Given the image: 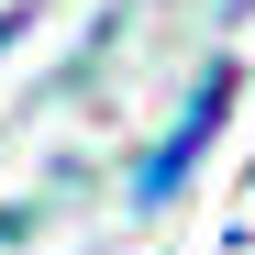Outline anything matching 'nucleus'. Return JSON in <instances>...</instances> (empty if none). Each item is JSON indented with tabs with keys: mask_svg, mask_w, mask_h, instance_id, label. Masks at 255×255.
I'll return each mask as SVG.
<instances>
[{
	"mask_svg": "<svg viewBox=\"0 0 255 255\" xmlns=\"http://www.w3.org/2000/svg\"><path fill=\"white\" fill-rule=\"evenodd\" d=\"M222 100H233V78L211 67V78H200V100H189V122H178V133H166V144L144 155V178H133V200H166V189L189 178V155L211 144V122H222Z\"/></svg>",
	"mask_w": 255,
	"mask_h": 255,
	"instance_id": "obj_1",
	"label": "nucleus"
}]
</instances>
